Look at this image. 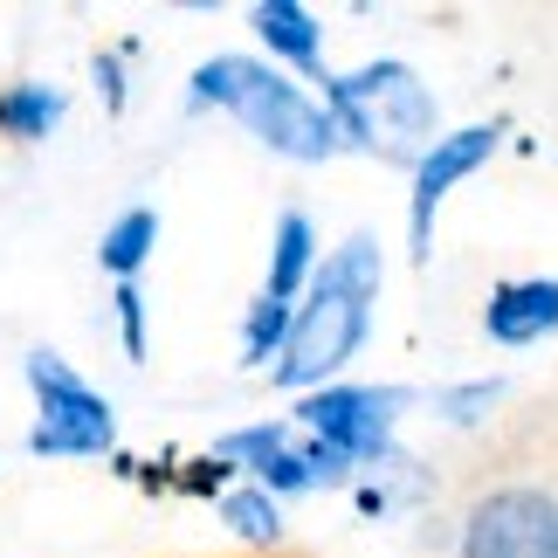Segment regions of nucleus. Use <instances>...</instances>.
Returning a JSON list of instances; mask_svg holds the SVG:
<instances>
[{
    "label": "nucleus",
    "instance_id": "nucleus-1",
    "mask_svg": "<svg viewBox=\"0 0 558 558\" xmlns=\"http://www.w3.org/2000/svg\"><path fill=\"white\" fill-rule=\"evenodd\" d=\"M373 296H379V242L373 234H345V248L325 255L311 290L290 311V338L276 352L269 379L283 393H317L352 366V352L373 331Z\"/></svg>",
    "mask_w": 558,
    "mask_h": 558
},
{
    "label": "nucleus",
    "instance_id": "nucleus-2",
    "mask_svg": "<svg viewBox=\"0 0 558 558\" xmlns=\"http://www.w3.org/2000/svg\"><path fill=\"white\" fill-rule=\"evenodd\" d=\"M186 104L193 111H228L242 132H255L269 153H283V159L325 166L338 153L325 97H311L290 70H276V62H263V56H214V62H201L193 83H186Z\"/></svg>",
    "mask_w": 558,
    "mask_h": 558
},
{
    "label": "nucleus",
    "instance_id": "nucleus-3",
    "mask_svg": "<svg viewBox=\"0 0 558 558\" xmlns=\"http://www.w3.org/2000/svg\"><path fill=\"white\" fill-rule=\"evenodd\" d=\"M325 111H331L338 145L373 153L386 166H414L435 145V97L407 62H366L352 76H331Z\"/></svg>",
    "mask_w": 558,
    "mask_h": 558
},
{
    "label": "nucleus",
    "instance_id": "nucleus-4",
    "mask_svg": "<svg viewBox=\"0 0 558 558\" xmlns=\"http://www.w3.org/2000/svg\"><path fill=\"white\" fill-rule=\"evenodd\" d=\"M28 386H35V456H111L118 448V414L83 373H70L56 352H28Z\"/></svg>",
    "mask_w": 558,
    "mask_h": 558
},
{
    "label": "nucleus",
    "instance_id": "nucleus-5",
    "mask_svg": "<svg viewBox=\"0 0 558 558\" xmlns=\"http://www.w3.org/2000/svg\"><path fill=\"white\" fill-rule=\"evenodd\" d=\"M407 400H414L407 386H317V393H304L296 421H304L311 441L338 448L352 469H386V462H400L393 414Z\"/></svg>",
    "mask_w": 558,
    "mask_h": 558
},
{
    "label": "nucleus",
    "instance_id": "nucleus-6",
    "mask_svg": "<svg viewBox=\"0 0 558 558\" xmlns=\"http://www.w3.org/2000/svg\"><path fill=\"white\" fill-rule=\"evenodd\" d=\"M504 138V118H483V124H462V132L435 138L427 153L414 159V201H407V255L427 263V248H435V214L448 201V186H462L476 166L497 153Z\"/></svg>",
    "mask_w": 558,
    "mask_h": 558
},
{
    "label": "nucleus",
    "instance_id": "nucleus-7",
    "mask_svg": "<svg viewBox=\"0 0 558 558\" xmlns=\"http://www.w3.org/2000/svg\"><path fill=\"white\" fill-rule=\"evenodd\" d=\"M462 558H558V497L551 489H497L469 510Z\"/></svg>",
    "mask_w": 558,
    "mask_h": 558
},
{
    "label": "nucleus",
    "instance_id": "nucleus-8",
    "mask_svg": "<svg viewBox=\"0 0 558 558\" xmlns=\"http://www.w3.org/2000/svg\"><path fill=\"white\" fill-rule=\"evenodd\" d=\"M483 331L510 352H531L558 331V276H510L489 290L483 304Z\"/></svg>",
    "mask_w": 558,
    "mask_h": 558
},
{
    "label": "nucleus",
    "instance_id": "nucleus-9",
    "mask_svg": "<svg viewBox=\"0 0 558 558\" xmlns=\"http://www.w3.org/2000/svg\"><path fill=\"white\" fill-rule=\"evenodd\" d=\"M248 28L263 35V49L276 62H290L296 76L331 83V70H325V28H317L311 8H296V0H263V8H248Z\"/></svg>",
    "mask_w": 558,
    "mask_h": 558
},
{
    "label": "nucleus",
    "instance_id": "nucleus-10",
    "mask_svg": "<svg viewBox=\"0 0 558 558\" xmlns=\"http://www.w3.org/2000/svg\"><path fill=\"white\" fill-rule=\"evenodd\" d=\"M311 276H317V228H311L304 207H290V214H276V248H269V283H263V296L296 304V296L311 290Z\"/></svg>",
    "mask_w": 558,
    "mask_h": 558
},
{
    "label": "nucleus",
    "instance_id": "nucleus-11",
    "mask_svg": "<svg viewBox=\"0 0 558 558\" xmlns=\"http://www.w3.org/2000/svg\"><path fill=\"white\" fill-rule=\"evenodd\" d=\"M62 118H70V97L49 90V83H14V90H0V138H14V145H41Z\"/></svg>",
    "mask_w": 558,
    "mask_h": 558
},
{
    "label": "nucleus",
    "instance_id": "nucleus-12",
    "mask_svg": "<svg viewBox=\"0 0 558 558\" xmlns=\"http://www.w3.org/2000/svg\"><path fill=\"white\" fill-rule=\"evenodd\" d=\"M159 242V214L153 207H124L111 228H104V242H97V263L118 276V283H138V269H145V255H153Z\"/></svg>",
    "mask_w": 558,
    "mask_h": 558
},
{
    "label": "nucleus",
    "instance_id": "nucleus-13",
    "mask_svg": "<svg viewBox=\"0 0 558 558\" xmlns=\"http://www.w3.org/2000/svg\"><path fill=\"white\" fill-rule=\"evenodd\" d=\"M221 524L234 538H248V545H276L283 538V504H276L269 489H255V483L221 489Z\"/></svg>",
    "mask_w": 558,
    "mask_h": 558
},
{
    "label": "nucleus",
    "instance_id": "nucleus-14",
    "mask_svg": "<svg viewBox=\"0 0 558 558\" xmlns=\"http://www.w3.org/2000/svg\"><path fill=\"white\" fill-rule=\"evenodd\" d=\"M283 448H290V427H283V421H255V427H234V435H221L207 456L228 462V469H242V476H263V462H276Z\"/></svg>",
    "mask_w": 558,
    "mask_h": 558
},
{
    "label": "nucleus",
    "instance_id": "nucleus-15",
    "mask_svg": "<svg viewBox=\"0 0 558 558\" xmlns=\"http://www.w3.org/2000/svg\"><path fill=\"white\" fill-rule=\"evenodd\" d=\"M290 311L296 304L255 296L248 317H242V366H276V352H283V338H290Z\"/></svg>",
    "mask_w": 558,
    "mask_h": 558
},
{
    "label": "nucleus",
    "instance_id": "nucleus-16",
    "mask_svg": "<svg viewBox=\"0 0 558 558\" xmlns=\"http://www.w3.org/2000/svg\"><path fill=\"white\" fill-rule=\"evenodd\" d=\"M497 400H504V379H462V386H441L435 393L441 421H456V427H476Z\"/></svg>",
    "mask_w": 558,
    "mask_h": 558
},
{
    "label": "nucleus",
    "instance_id": "nucleus-17",
    "mask_svg": "<svg viewBox=\"0 0 558 558\" xmlns=\"http://www.w3.org/2000/svg\"><path fill=\"white\" fill-rule=\"evenodd\" d=\"M255 489H269V497H304V489H311V469H304V456H296V441H290L276 462H263Z\"/></svg>",
    "mask_w": 558,
    "mask_h": 558
},
{
    "label": "nucleus",
    "instance_id": "nucleus-18",
    "mask_svg": "<svg viewBox=\"0 0 558 558\" xmlns=\"http://www.w3.org/2000/svg\"><path fill=\"white\" fill-rule=\"evenodd\" d=\"M111 311H118V338H124V359H145V296H138V283H118Z\"/></svg>",
    "mask_w": 558,
    "mask_h": 558
},
{
    "label": "nucleus",
    "instance_id": "nucleus-19",
    "mask_svg": "<svg viewBox=\"0 0 558 558\" xmlns=\"http://www.w3.org/2000/svg\"><path fill=\"white\" fill-rule=\"evenodd\" d=\"M221 476H234L228 462H214V456H201V462H186L180 476H173V489H186V497H214L221 504Z\"/></svg>",
    "mask_w": 558,
    "mask_h": 558
},
{
    "label": "nucleus",
    "instance_id": "nucleus-20",
    "mask_svg": "<svg viewBox=\"0 0 558 558\" xmlns=\"http://www.w3.org/2000/svg\"><path fill=\"white\" fill-rule=\"evenodd\" d=\"M97 83H104V104L124 111V70H118V56H97Z\"/></svg>",
    "mask_w": 558,
    "mask_h": 558
}]
</instances>
